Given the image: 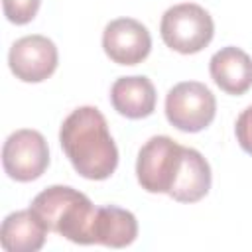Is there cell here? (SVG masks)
Instances as JSON below:
<instances>
[{
  "mask_svg": "<svg viewBox=\"0 0 252 252\" xmlns=\"http://www.w3.org/2000/svg\"><path fill=\"white\" fill-rule=\"evenodd\" d=\"M59 144L75 171L91 181L108 179L118 165V148L96 106L75 108L61 124Z\"/></svg>",
  "mask_w": 252,
  "mask_h": 252,
  "instance_id": "cell-1",
  "label": "cell"
},
{
  "mask_svg": "<svg viewBox=\"0 0 252 252\" xmlns=\"http://www.w3.org/2000/svg\"><path fill=\"white\" fill-rule=\"evenodd\" d=\"M30 209L39 215L49 232L75 244H94L93 224L96 207L85 193L69 185H51L35 195Z\"/></svg>",
  "mask_w": 252,
  "mask_h": 252,
  "instance_id": "cell-2",
  "label": "cell"
},
{
  "mask_svg": "<svg viewBox=\"0 0 252 252\" xmlns=\"http://www.w3.org/2000/svg\"><path fill=\"white\" fill-rule=\"evenodd\" d=\"M163 43L183 55L199 53L215 35V22L211 14L193 2H183L167 8L159 22Z\"/></svg>",
  "mask_w": 252,
  "mask_h": 252,
  "instance_id": "cell-3",
  "label": "cell"
},
{
  "mask_svg": "<svg viewBox=\"0 0 252 252\" xmlns=\"http://www.w3.org/2000/svg\"><path fill=\"white\" fill-rule=\"evenodd\" d=\"M183 148L169 136H152L138 152L136 177L148 193H169L181 167Z\"/></svg>",
  "mask_w": 252,
  "mask_h": 252,
  "instance_id": "cell-4",
  "label": "cell"
},
{
  "mask_svg": "<svg viewBox=\"0 0 252 252\" xmlns=\"http://www.w3.org/2000/svg\"><path fill=\"white\" fill-rule=\"evenodd\" d=\"M217 114V98L199 81H183L169 89L165 96V116L181 132L205 130Z\"/></svg>",
  "mask_w": 252,
  "mask_h": 252,
  "instance_id": "cell-5",
  "label": "cell"
},
{
  "mask_svg": "<svg viewBox=\"0 0 252 252\" xmlns=\"http://www.w3.org/2000/svg\"><path fill=\"white\" fill-rule=\"evenodd\" d=\"M2 165L8 177L20 183L41 177L49 165V148L43 134L30 128L12 132L2 146Z\"/></svg>",
  "mask_w": 252,
  "mask_h": 252,
  "instance_id": "cell-6",
  "label": "cell"
},
{
  "mask_svg": "<svg viewBox=\"0 0 252 252\" xmlns=\"http://www.w3.org/2000/svg\"><path fill=\"white\" fill-rule=\"evenodd\" d=\"M57 59L55 43L39 33L16 39L8 53L10 71L24 83H41L51 77L57 69Z\"/></svg>",
  "mask_w": 252,
  "mask_h": 252,
  "instance_id": "cell-7",
  "label": "cell"
},
{
  "mask_svg": "<svg viewBox=\"0 0 252 252\" xmlns=\"http://www.w3.org/2000/svg\"><path fill=\"white\" fill-rule=\"evenodd\" d=\"M102 49L118 65H138L152 49L148 28L134 18H116L102 32Z\"/></svg>",
  "mask_w": 252,
  "mask_h": 252,
  "instance_id": "cell-8",
  "label": "cell"
},
{
  "mask_svg": "<svg viewBox=\"0 0 252 252\" xmlns=\"http://www.w3.org/2000/svg\"><path fill=\"white\" fill-rule=\"evenodd\" d=\"M209 73L226 94H244L252 87V57L240 47L226 45L211 57Z\"/></svg>",
  "mask_w": 252,
  "mask_h": 252,
  "instance_id": "cell-9",
  "label": "cell"
},
{
  "mask_svg": "<svg viewBox=\"0 0 252 252\" xmlns=\"http://www.w3.org/2000/svg\"><path fill=\"white\" fill-rule=\"evenodd\" d=\"M156 87L144 75L120 77L110 87V102L120 116L140 120L156 110Z\"/></svg>",
  "mask_w": 252,
  "mask_h": 252,
  "instance_id": "cell-10",
  "label": "cell"
},
{
  "mask_svg": "<svg viewBox=\"0 0 252 252\" xmlns=\"http://www.w3.org/2000/svg\"><path fill=\"white\" fill-rule=\"evenodd\" d=\"M49 228L33 209L10 213L2 220L0 242L6 252H37L47 238Z\"/></svg>",
  "mask_w": 252,
  "mask_h": 252,
  "instance_id": "cell-11",
  "label": "cell"
},
{
  "mask_svg": "<svg viewBox=\"0 0 252 252\" xmlns=\"http://www.w3.org/2000/svg\"><path fill=\"white\" fill-rule=\"evenodd\" d=\"M211 189V165L201 152L183 148V159L169 197L179 203H197Z\"/></svg>",
  "mask_w": 252,
  "mask_h": 252,
  "instance_id": "cell-12",
  "label": "cell"
},
{
  "mask_svg": "<svg viewBox=\"0 0 252 252\" xmlns=\"http://www.w3.org/2000/svg\"><path fill=\"white\" fill-rule=\"evenodd\" d=\"M138 236V220L136 217L120 209L116 205L96 207V217L93 224V242L110 246V248H124L130 246Z\"/></svg>",
  "mask_w": 252,
  "mask_h": 252,
  "instance_id": "cell-13",
  "label": "cell"
},
{
  "mask_svg": "<svg viewBox=\"0 0 252 252\" xmlns=\"http://www.w3.org/2000/svg\"><path fill=\"white\" fill-rule=\"evenodd\" d=\"M39 4H41V0H2L6 20L16 26L30 24L37 14Z\"/></svg>",
  "mask_w": 252,
  "mask_h": 252,
  "instance_id": "cell-14",
  "label": "cell"
},
{
  "mask_svg": "<svg viewBox=\"0 0 252 252\" xmlns=\"http://www.w3.org/2000/svg\"><path fill=\"white\" fill-rule=\"evenodd\" d=\"M234 132H236V140H238L240 148L252 156V104L248 108H244L240 112V116L236 118Z\"/></svg>",
  "mask_w": 252,
  "mask_h": 252,
  "instance_id": "cell-15",
  "label": "cell"
}]
</instances>
